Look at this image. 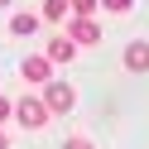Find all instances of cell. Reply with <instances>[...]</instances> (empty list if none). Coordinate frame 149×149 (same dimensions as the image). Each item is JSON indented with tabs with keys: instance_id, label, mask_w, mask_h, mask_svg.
I'll list each match as a JSON object with an SVG mask.
<instances>
[{
	"instance_id": "1",
	"label": "cell",
	"mask_w": 149,
	"mask_h": 149,
	"mask_svg": "<svg viewBox=\"0 0 149 149\" xmlns=\"http://www.w3.org/2000/svg\"><path fill=\"white\" fill-rule=\"evenodd\" d=\"M48 101L43 96H24V101H15V120H19V125H29V130H43L48 125Z\"/></svg>"
},
{
	"instance_id": "2",
	"label": "cell",
	"mask_w": 149,
	"mask_h": 149,
	"mask_svg": "<svg viewBox=\"0 0 149 149\" xmlns=\"http://www.w3.org/2000/svg\"><path fill=\"white\" fill-rule=\"evenodd\" d=\"M19 72H24V82H34V87H48V82H53V58H48V53H29Z\"/></svg>"
},
{
	"instance_id": "3",
	"label": "cell",
	"mask_w": 149,
	"mask_h": 149,
	"mask_svg": "<svg viewBox=\"0 0 149 149\" xmlns=\"http://www.w3.org/2000/svg\"><path fill=\"white\" fill-rule=\"evenodd\" d=\"M68 39H72V43H82V48H91V43L101 39V24L91 19V15H77V19L68 24Z\"/></svg>"
},
{
	"instance_id": "4",
	"label": "cell",
	"mask_w": 149,
	"mask_h": 149,
	"mask_svg": "<svg viewBox=\"0 0 149 149\" xmlns=\"http://www.w3.org/2000/svg\"><path fill=\"white\" fill-rule=\"evenodd\" d=\"M43 101H48V111H72L77 106V91H72L68 82H48V87H43Z\"/></svg>"
},
{
	"instance_id": "5",
	"label": "cell",
	"mask_w": 149,
	"mask_h": 149,
	"mask_svg": "<svg viewBox=\"0 0 149 149\" xmlns=\"http://www.w3.org/2000/svg\"><path fill=\"white\" fill-rule=\"evenodd\" d=\"M125 68H130V72H149V43H144V39H135V43L125 48Z\"/></svg>"
},
{
	"instance_id": "6",
	"label": "cell",
	"mask_w": 149,
	"mask_h": 149,
	"mask_svg": "<svg viewBox=\"0 0 149 149\" xmlns=\"http://www.w3.org/2000/svg\"><path fill=\"white\" fill-rule=\"evenodd\" d=\"M48 58L53 63H72V58H77V43H72L68 34H63V39H48Z\"/></svg>"
},
{
	"instance_id": "7",
	"label": "cell",
	"mask_w": 149,
	"mask_h": 149,
	"mask_svg": "<svg viewBox=\"0 0 149 149\" xmlns=\"http://www.w3.org/2000/svg\"><path fill=\"white\" fill-rule=\"evenodd\" d=\"M34 29H39V15H15V19H10V34H15V39H29Z\"/></svg>"
},
{
	"instance_id": "8",
	"label": "cell",
	"mask_w": 149,
	"mask_h": 149,
	"mask_svg": "<svg viewBox=\"0 0 149 149\" xmlns=\"http://www.w3.org/2000/svg\"><path fill=\"white\" fill-rule=\"evenodd\" d=\"M72 0H43V19H68Z\"/></svg>"
},
{
	"instance_id": "9",
	"label": "cell",
	"mask_w": 149,
	"mask_h": 149,
	"mask_svg": "<svg viewBox=\"0 0 149 149\" xmlns=\"http://www.w3.org/2000/svg\"><path fill=\"white\" fill-rule=\"evenodd\" d=\"M101 5H106L111 15H130V5H135V0H101Z\"/></svg>"
},
{
	"instance_id": "10",
	"label": "cell",
	"mask_w": 149,
	"mask_h": 149,
	"mask_svg": "<svg viewBox=\"0 0 149 149\" xmlns=\"http://www.w3.org/2000/svg\"><path fill=\"white\" fill-rule=\"evenodd\" d=\"M72 10H77V15H91V10H96V0H72Z\"/></svg>"
},
{
	"instance_id": "11",
	"label": "cell",
	"mask_w": 149,
	"mask_h": 149,
	"mask_svg": "<svg viewBox=\"0 0 149 149\" xmlns=\"http://www.w3.org/2000/svg\"><path fill=\"white\" fill-rule=\"evenodd\" d=\"M10 116H15V101H5V96H0V125H5Z\"/></svg>"
},
{
	"instance_id": "12",
	"label": "cell",
	"mask_w": 149,
	"mask_h": 149,
	"mask_svg": "<svg viewBox=\"0 0 149 149\" xmlns=\"http://www.w3.org/2000/svg\"><path fill=\"white\" fill-rule=\"evenodd\" d=\"M63 149H91V139H82V135H72V139H68V144H63Z\"/></svg>"
},
{
	"instance_id": "13",
	"label": "cell",
	"mask_w": 149,
	"mask_h": 149,
	"mask_svg": "<svg viewBox=\"0 0 149 149\" xmlns=\"http://www.w3.org/2000/svg\"><path fill=\"white\" fill-rule=\"evenodd\" d=\"M0 149H10V139H5V130H0Z\"/></svg>"
},
{
	"instance_id": "14",
	"label": "cell",
	"mask_w": 149,
	"mask_h": 149,
	"mask_svg": "<svg viewBox=\"0 0 149 149\" xmlns=\"http://www.w3.org/2000/svg\"><path fill=\"white\" fill-rule=\"evenodd\" d=\"M5 5H10V0H0V10H5Z\"/></svg>"
}]
</instances>
